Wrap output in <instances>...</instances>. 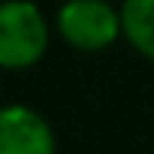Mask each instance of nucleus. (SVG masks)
Here are the masks:
<instances>
[{
    "instance_id": "obj_1",
    "label": "nucleus",
    "mask_w": 154,
    "mask_h": 154,
    "mask_svg": "<svg viewBox=\"0 0 154 154\" xmlns=\"http://www.w3.org/2000/svg\"><path fill=\"white\" fill-rule=\"evenodd\" d=\"M48 39V21L33 0H0V69L36 66Z\"/></svg>"
},
{
    "instance_id": "obj_2",
    "label": "nucleus",
    "mask_w": 154,
    "mask_h": 154,
    "mask_svg": "<svg viewBox=\"0 0 154 154\" xmlns=\"http://www.w3.org/2000/svg\"><path fill=\"white\" fill-rule=\"evenodd\" d=\"M57 33L79 51H103L124 36L121 9L109 0H66L57 9Z\"/></svg>"
},
{
    "instance_id": "obj_3",
    "label": "nucleus",
    "mask_w": 154,
    "mask_h": 154,
    "mask_svg": "<svg viewBox=\"0 0 154 154\" xmlns=\"http://www.w3.org/2000/svg\"><path fill=\"white\" fill-rule=\"evenodd\" d=\"M51 124L30 106H0V154H54Z\"/></svg>"
},
{
    "instance_id": "obj_4",
    "label": "nucleus",
    "mask_w": 154,
    "mask_h": 154,
    "mask_svg": "<svg viewBox=\"0 0 154 154\" xmlns=\"http://www.w3.org/2000/svg\"><path fill=\"white\" fill-rule=\"evenodd\" d=\"M124 39L148 60H154V0H124L121 3Z\"/></svg>"
}]
</instances>
